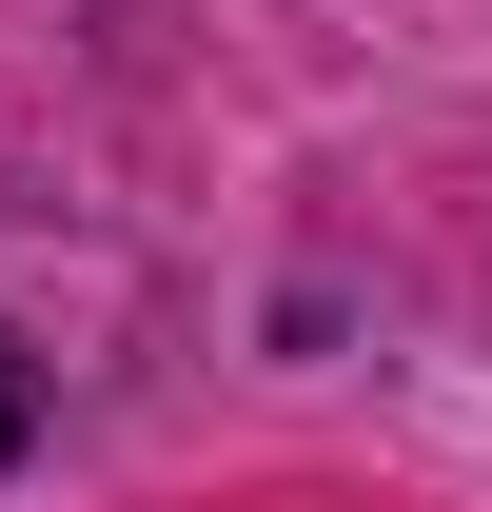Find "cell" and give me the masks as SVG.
I'll list each match as a JSON object with an SVG mask.
<instances>
[{
  "mask_svg": "<svg viewBox=\"0 0 492 512\" xmlns=\"http://www.w3.org/2000/svg\"><path fill=\"white\" fill-rule=\"evenodd\" d=\"M20 434H40V355L0 335V473H20Z\"/></svg>",
  "mask_w": 492,
  "mask_h": 512,
  "instance_id": "cell-1",
  "label": "cell"
}]
</instances>
